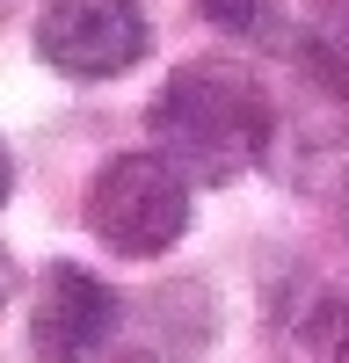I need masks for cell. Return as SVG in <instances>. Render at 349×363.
I'll use <instances>...</instances> for the list:
<instances>
[{"label":"cell","mask_w":349,"mask_h":363,"mask_svg":"<svg viewBox=\"0 0 349 363\" xmlns=\"http://www.w3.org/2000/svg\"><path fill=\"white\" fill-rule=\"evenodd\" d=\"M145 124L153 153H167L189 182H240L277 138V102L240 58H182L160 80Z\"/></svg>","instance_id":"6da1fadb"},{"label":"cell","mask_w":349,"mask_h":363,"mask_svg":"<svg viewBox=\"0 0 349 363\" xmlns=\"http://www.w3.org/2000/svg\"><path fill=\"white\" fill-rule=\"evenodd\" d=\"M153 29L138 0H44L37 15V58L66 80H116L131 73Z\"/></svg>","instance_id":"3957f363"},{"label":"cell","mask_w":349,"mask_h":363,"mask_svg":"<svg viewBox=\"0 0 349 363\" xmlns=\"http://www.w3.org/2000/svg\"><path fill=\"white\" fill-rule=\"evenodd\" d=\"M124 306L116 291L80 262H51L37 277V298H29V356L37 363H87L102 356Z\"/></svg>","instance_id":"277c9868"},{"label":"cell","mask_w":349,"mask_h":363,"mask_svg":"<svg viewBox=\"0 0 349 363\" xmlns=\"http://www.w3.org/2000/svg\"><path fill=\"white\" fill-rule=\"evenodd\" d=\"M306 58L349 102V0H306Z\"/></svg>","instance_id":"5b68a950"},{"label":"cell","mask_w":349,"mask_h":363,"mask_svg":"<svg viewBox=\"0 0 349 363\" xmlns=\"http://www.w3.org/2000/svg\"><path fill=\"white\" fill-rule=\"evenodd\" d=\"M299 342H306V356H313V363H349V284L320 291L313 306H306Z\"/></svg>","instance_id":"8992f818"},{"label":"cell","mask_w":349,"mask_h":363,"mask_svg":"<svg viewBox=\"0 0 349 363\" xmlns=\"http://www.w3.org/2000/svg\"><path fill=\"white\" fill-rule=\"evenodd\" d=\"M189 189L196 182L167 153H109L95 167V182H87L80 218H87V233H95L109 255L153 262V255H167L174 240L189 233V211H196Z\"/></svg>","instance_id":"7a4b0ae2"},{"label":"cell","mask_w":349,"mask_h":363,"mask_svg":"<svg viewBox=\"0 0 349 363\" xmlns=\"http://www.w3.org/2000/svg\"><path fill=\"white\" fill-rule=\"evenodd\" d=\"M196 15L240 44H277L284 37V0H196Z\"/></svg>","instance_id":"52a82bcc"},{"label":"cell","mask_w":349,"mask_h":363,"mask_svg":"<svg viewBox=\"0 0 349 363\" xmlns=\"http://www.w3.org/2000/svg\"><path fill=\"white\" fill-rule=\"evenodd\" d=\"M8 196H15V153L0 145V203H8Z\"/></svg>","instance_id":"9c48e42d"},{"label":"cell","mask_w":349,"mask_h":363,"mask_svg":"<svg viewBox=\"0 0 349 363\" xmlns=\"http://www.w3.org/2000/svg\"><path fill=\"white\" fill-rule=\"evenodd\" d=\"M8 298H15V255L0 247V313H8Z\"/></svg>","instance_id":"ba28073f"}]
</instances>
